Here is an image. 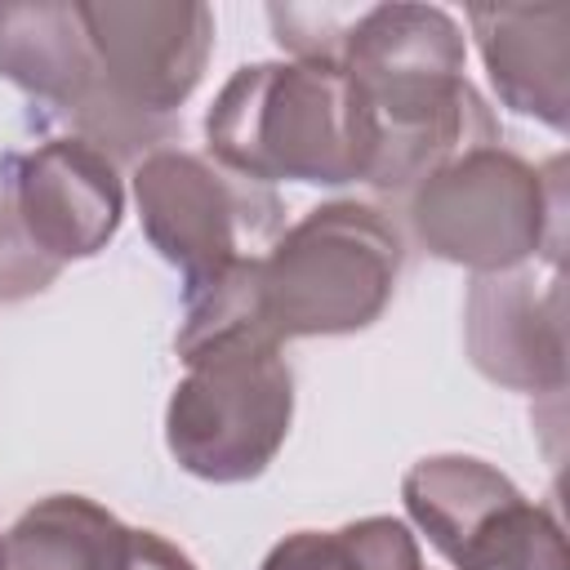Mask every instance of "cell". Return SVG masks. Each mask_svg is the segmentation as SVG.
<instances>
[{"mask_svg": "<svg viewBox=\"0 0 570 570\" xmlns=\"http://www.w3.org/2000/svg\"><path fill=\"white\" fill-rule=\"evenodd\" d=\"M102 89L138 116H174L214 53V9L200 0H76Z\"/></svg>", "mask_w": 570, "mask_h": 570, "instance_id": "obj_7", "label": "cell"}, {"mask_svg": "<svg viewBox=\"0 0 570 570\" xmlns=\"http://www.w3.org/2000/svg\"><path fill=\"white\" fill-rule=\"evenodd\" d=\"M209 160L249 183H365L374 160V120L325 58L245 62L205 111Z\"/></svg>", "mask_w": 570, "mask_h": 570, "instance_id": "obj_2", "label": "cell"}, {"mask_svg": "<svg viewBox=\"0 0 570 570\" xmlns=\"http://www.w3.org/2000/svg\"><path fill=\"white\" fill-rule=\"evenodd\" d=\"M174 352L187 365L165 405L174 463L214 485L263 476L294 423V370L281 343L236 325Z\"/></svg>", "mask_w": 570, "mask_h": 570, "instance_id": "obj_4", "label": "cell"}, {"mask_svg": "<svg viewBox=\"0 0 570 570\" xmlns=\"http://www.w3.org/2000/svg\"><path fill=\"white\" fill-rule=\"evenodd\" d=\"M129 183L142 236L183 272V289H200L223 272L263 258L285 232V205L272 187L187 147H156L138 156Z\"/></svg>", "mask_w": 570, "mask_h": 570, "instance_id": "obj_6", "label": "cell"}, {"mask_svg": "<svg viewBox=\"0 0 570 570\" xmlns=\"http://www.w3.org/2000/svg\"><path fill=\"white\" fill-rule=\"evenodd\" d=\"M485 76L503 107L557 134L570 125V4H472Z\"/></svg>", "mask_w": 570, "mask_h": 570, "instance_id": "obj_10", "label": "cell"}, {"mask_svg": "<svg viewBox=\"0 0 570 570\" xmlns=\"http://www.w3.org/2000/svg\"><path fill=\"white\" fill-rule=\"evenodd\" d=\"M0 557H4V539H0Z\"/></svg>", "mask_w": 570, "mask_h": 570, "instance_id": "obj_18", "label": "cell"}, {"mask_svg": "<svg viewBox=\"0 0 570 570\" xmlns=\"http://www.w3.org/2000/svg\"><path fill=\"white\" fill-rule=\"evenodd\" d=\"M134 534L89 494H45L4 530L0 570H134Z\"/></svg>", "mask_w": 570, "mask_h": 570, "instance_id": "obj_12", "label": "cell"}, {"mask_svg": "<svg viewBox=\"0 0 570 570\" xmlns=\"http://www.w3.org/2000/svg\"><path fill=\"white\" fill-rule=\"evenodd\" d=\"M0 76L18 85L27 98L58 107L62 116L80 111L102 80L76 4L62 0L0 4Z\"/></svg>", "mask_w": 570, "mask_h": 570, "instance_id": "obj_11", "label": "cell"}, {"mask_svg": "<svg viewBox=\"0 0 570 570\" xmlns=\"http://www.w3.org/2000/svg\"><path fill=\"white\" fill-rule=\"evenodd\" d=\"M0 191L27 240L58 267L94 258L125 218V178L116 160L80 134H58L0 160Z\"/></svg>", "mask_w": 570, "mask_h": 570, "instance_id": "obj_8", "label": "cell"}, {"mask_svg": "<svg viewBox=\"0 0 570 570\" xmlns=\"http://www.w3.org/2000/svg\"><path fill=\"white\" fill-rule=\"evenodd\" d=\"M521 490L494 463L476 454H428L401 481V503L410 521L428 534V543L454 566L463 543Z\"/></svg>", "mask_w": 570, "mask_h": 570, "instance_id": "obj_13", "label": "cell"}, {"mask_svg": "<svg viewBox=\"0 0 570 570\" xmlns=\"http://www.w3.org/2000/svg\"><path fill=\"white\" fill-rule=\"evenodd\" d=\"M566 160L530 165L503 142H481L405 191V218L414 240L476 276L508 272L530 258L561 267V223H566Z\"/></svg>", "mask_w": 570, "mask_h": 570, "instance_id": "obj_5", "label": "cell"}, {"mask_svg": "<svg viewBox=\"0 0 570 570\" xmlns=\"http://www.w3.org/2000/svg\"><path fill=\"white\" fill-rule=\"evenodd\" d=\"M338 67L374 120V191H410L450 156L499 142V125L472 80L468 40L436 4H370L338 40Z\"/></svg>", "mask_w": 570, "mask_h": 570, "instance_id": "obj_1", "label": "cell"}, {"mask_svg": "<svg viewBox=\"0 0 570 570\" xmlns=\"http://www.w3.org/2000/svg\"><path fill=\"white\" fill-rule=\"evenodd\" d=\"M58 272L62 267L27 240V232L18 227V218L9 209V196L0 191V303H18V298L49 289L58 281Z\"/></svg>", "mask_w": 570, "mask_h": 570, "instance_id": "obj_16", "label": "cell"}, {"mask_svg": "<svg viewBox=\"0 0 570 570\" xmlns=\"http://www.w3.org/2000/svg\"><path fill=\"white\" fill-rule=\"evenodd\" d=\"M258 570H423L419 539L396 517H361L338 530H294Z\"/></svg>", "mask_w": 570, "mask_h": 570, "instance_id": "obj_14", "label": "cell"}, {"mask_svg": "<svg viewBox=\"0 0 570 570\" xmlns=\"http://www.w3.org/2000/svg\"><path fill=\"white\" fill-rule=\"evenodd\" d=\"M454 570H570L566 530L548 503L521 494L463 543Z\"/></svg>", "mask_w": 570, "mask_h": 570, "instance_id": "obj_15", "label": "cell"}, {"mask_svg": "<svg viewBox=\"0 0 570 570\" xmlns=\"http://www.w3.org/2000/svg\"><path fill=\"white\" fill-rule=\"evenodd\" d=\"M134 570H200L178 543H169L156 530H138L134 534Z\"/></svg>", "mask_w": 570, "mask_h": 570, "instance_id": "obj_17", "label": "cell"}, {"mask_svg": "<svg viewBox=\"0 0 570 570\" xmlns=\"http://www.w3.org/2000/svg\"><path fill=\"white\" fill-rule=\"evenodd\" d=\"M401 267L405 240L379 205H316L245 267V325L276 343L370 330L387 312Z\"/></svg>", "mask_w": 570, "mask_h": 570, "instance_id": "obj_3", "label": "cell"}, {"mask_svg": "<svg viewBox=\"0 0 570 570\" xmlns=\"http://www.w3.org/2000/svg\"><path fill=\"white\" fill-rule=\"evenodd\" d=\"M463 347L476 374L508 392L566 387V294L561 267L539 281L534 267L472 276L463 303Z\"/></svg>", "mask_w": 570, "mask_h": 570, "instance_id": "obj_9", "label": "cell"}]
</instances>
